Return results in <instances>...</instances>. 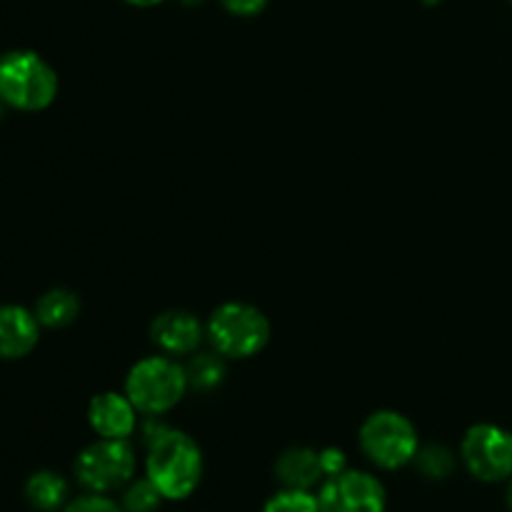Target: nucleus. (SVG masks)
I'll use <instances>...</instances> for the list:
<instances>
[{
    "label": "nucleus",
    "instance_id": "nucleus-1",
    "mask_svg": "<svg viewBox=\"0 0 512 512\" xmlns=\"http://www.w3.org/2000/svg\"><path fill=\"white\" fill-rule=\"evenodd\" d=\"M145 478L160 490L165 500H185L203 480V453L190 435L165 430L148 445Z\"/></svg>",
    "mask_w": 512,
    "mask_h": 512
},
{
    "label": "nucleus",
    "instance_id": "nucleus-2",
    "mask_svg": "<svg viewBox=\"0 0 512 512\" xmlns=\"http://www.w3.org/2000/svg\"><path fill=\"white\" fill-rule=\"evenodd\" d=\"M58 95V73L35 50L0 55V103L23 113L45 110Z\"/></svg>",
    "mask_w": 512,
    "mask_h": 512
},
{
    "label": "nucleus",
    "instance_id": "nucleus-3",
    "mask_svg": "<svg viewBox=\"0 0 512 512\" xmlns=\"http://www.w3.org/2000/svg\"><path fill=\"white\" fill-rule=\"evenodd\" d=\"M188 388L185 365H180L170 355L138 360L125 378V395L133 400L138 413L150 415V418H158V415L173 410L183 400Z\"/></svg>",
    "mask_w": 512,
    "mask_h": 512
},
{
    "label": "nucleus",
    "instance_id": "nucleus-4",
    "mask_svg": "<svg viewBox=\"0 0 512 512\" xmlns=\"http://www.w3.org/2000/svg\"><path fill=\"white\" fill-rule=\"evenodd\" d=\"M360 450L373 465L383 470L405 468L420 450L418 430L405 415L395 410H378L360 425Z\"/></svg>",
    "mask_w": 512,
    "mask_h": 512
},
{
    "label": "nucleus",
    "instance_id": "nucleus-5",
    "mask_svg": "<svg viewBox=\"0 0 512 512\" xmlns=\"http://www.w3.org/2000/svg\"><path fill=\"white\" fill-rule=\"evenodd\" d=\"M208 338L223 358H250L268 345L270 323L253 305L225 303L210 315Z\"/></svg>",
    "mask_w": 512,
    "mask_h": 512
},
{
    "label": "nucleus",
    "instance_id": "nucleus-6",
    "mask_svg": "<svg viewBox=\"0 0 512 512\" xmlns=\"http://www.w3.org/2000/svg\"><path fill=\"white\" fill-rule=\"evenodd\" d=\"M135 450L128 440L100 438L75 460V478L85 493H118L135 478Z\"/></svg>",
    "mask_w": 512,
    "mask_h": 512
},
{
    "label": "nucleus",
    "instance_id": "nucleus-7",
    "mask_svg": "<svg viewBox=\"0 0 512 512\" xmlns=\"http://www.w3.org/2000/svg\"><path fill=\"white\" fill-rule=\"evenodd\" d=\"M460 458L468 473L483 483L512 478V433L493 423H478L465 433Z\"/></svg>",
    "mask_w": 512,
    "mask_h": 512
},
{
    "label": "nucleus",
    "instance_id": "nucleus-8",
    "mask_svg": "<svg viewBox=\"0 0 512 512\" xmlns=\"http://www.w3.org/2000/svg\"><path fill=\"white\" fill-rule=\"evenodd\" d=\"M320 512H385L388 495L383 483L365 470H350L325 478L318 488Z\"/></svg>",
    "mask_w": 512,
    "mask_h": 512
},
{
    "label": "nucleus",
    "instance_id": "nucleus-9",
    "mask_svg": "<svg viewBox=\"0 0 512 512\" xmlns=\"http://www.w3.org/2000/svg\"><path fill=\"white\" fill-rule=\"evenodd\" d=\"M88 423L98 438L128 440L138 428V408L125 393H100L88 405Z\"/></svg>",
    "mask_w": 512,
    "mask_h": 512
},
{
    "label": "nucleus",
    "instance_id": "nucleus-10",
    "mask_svg": "<svg viewBox=\"0 0 512 512\" xmlns=\"http://www.w3.org/2000/svg\"><path fill=\"white\" fill-rule=\"evenodd\" d=\"M150 338L170 358L193 355L203 340V325L188 310H168L153 320Z\"/></svg>",
    "mask_w": 512,
    "mask_h": 512
},
{
    "label": "nucleus",
    "instance_id": "nucleus-11",
    "mask_svg": "<svg viewBox=\"0 0 512 512\" xmlns=\"http://www.w3.org/2000/svg\"><path fill=\"white\" fill-rule=\"evenodd\" d=\"M40 328L35 313L23 305H0V360H20L33 353Z\"/></svg>",
    "mask_w": 512,
    "mask_h": 512
},
{
    "label": "nucleus",
    "instance_id": "nucleus-12",
    "mask_svg": "<svg viewBox=\"0 0 512 512\" xmlns=\"http://www.w3.org/2000/svg\"><path fill=\"white\" fill-rule=\"evenodd\" d=\"M275 478L288 490H308V493H313L325 480L320 450L288 448L275 463Z\"/></svg>",
    "mask_w": 512,
    "mask_h": 512
},
{
    "label": "nucleus",
    "instance_id": "nucleus-13",
    "mask_svg": "<svg viewBox=\"0 0 512 512\" xmlns=\"http://www.w3.org/2000/svg\"><path fill=\"white\" fill-rule=\"evenodd\" d=\"M25 500L38 512H58L68 505V483L55 470H38L25 483Z\"/></svg>",
    "mask_w": 512,
    "mask_h": 512
},
{
    "label": "nucleus",
    "instance_id": "nucleus-14",
    "mask_svg": "<svg viewBox=\"0 0 512 512\" xmlns=\"http://www.w3.org/2000/svg\"><path fill=\"white\" fill-rule=\"evenodd\" d=\"M33 313L43 328H50V330L68 328V325L78 318L80 298L68 288H53L48 290V293L40 295Z\"/></svg>",
    "mask_w": 512,
    "mask_h": 512
},
{
    "label": "nucleus",
    "instance_id": "nucleus-15",
    "mask_svg": "<svg viewBox=\"0 0 512 512\" xmlns=\"http://www.w3.org/2000/svg\"><path fill=\"white\" fill-rule=\"evenodd\" d=\"M185 373H188V385L195 390H215L225 380V363L223 355L215 350V353H193L190 363L185 365Z\"/></svg>",
    "mask_w": 512,
    "mask_h": 512
},
{
    "label": "nucleus",
    "instance_id": "nucleus-16",
    "mask_svg": "<svg viewBox=\"0 0 512 512\" xmlns=\"http://www.w3.org/2000/svg\"><path fill=\"white\" fill-rule=\"evenodd\" d=\"M413 465L428 480H445L455 470V453L445 445H425V448L418 450Z\"/></svg>",
    "mask_w": 512,
    "mask_h": 512
},
{
    "label": "nucleus",
    "instance_id": "nucleus-17",
    "mask_svg": "<svg viewBox=\"0 0 512 512\" xmlns=\"http://www.w3.org/2000/svg\"><path fill=\"white\" fill-rule=\"evenodd\" d=\"M163 500L165 498L160 495V490L143 475V478H133L125 485L120 505H123L125 512H158Z\"/></svg>",
    "mask_w": 512,
    "mask_h": 512
},
{
    "label": "nucleus",
    "instance_id": "nucleus-18",
    "mask_svg": "<svg viewBox=\"0 0 512 512\" xmlns=\"http://www.w3.org/2000/svg\"><path fill=\"white\" fill-rule=\"evenodd\" d=\"M263 512H320L318 495L308 490L283 488L265 503Z\"/></svg>",
    "mask_w": 512,
    "mask_h": 512
},
{
    "label": "nucleus",
    "instance_id": "nucleus-19",
    "mask_svg": "<svg viewBox=\"0 0 512 512\" xmlns=\"http://www.w3.org/2000/svg\"><path fill=\"white\" fill-rule=\"evenodd\" d=\"M60 512H125L123 505L118 500H113L110 495L103 493H85L80 498L68 500Z\"/></svg>",
    "mask_w": 512,
    "mask_h": 512
},
{
    "label": "nucleus",
    "instance_id": "nucleus-20",
    "mask_svg": "<svg viewBox=\"0 0 512 512\" xmlns=\"http://www.w3.org/2000/svg\"><path fill=\"white\" fill-rule=\"evenodd\" d=\"M223 8L230 15H238V18H253V15L263 13L268 0H220Z\"/></svg>",
    "mask_w": 512,
    "mask_h": 512
},
{
    "label": "nucleus",
    "instance_id": "nucleus-21",
    "mask_svg": "<svg viewBox=\"0 0 512 512\" xmlns=\"http://www.w3.org/2000/svg\"><path fill=\"white\" fill-rule=\"evenodd\" d=\"M320 460H323V470H325V478H333V475L343 473L348 468L345 463V453L338 448H325L320 450Z\"/></svg>",
    "mask_w": 512,
    "mask_h": 512
},
{
    "label": "nucleus",
    "instance_id": "nucleus-22",
    "mask_svg": "<svg viewBox=\"0 0 512 512\" xmlns=\"http://www.w3.org/2000/svg\"><path fill=\"white\" fill-rule=\"evenodd\" d=\"M128 5H133V8H155V5L165 3V0H125Z\"/></svg>",
    "mask_w": 512,
    "mask_h": 512
},
{
    "label": "nucleus",
    "instance_id": "nucleus-23",
    "mask_svg": "<svg viewBox=\"0 0 512 512\" xmlns=\"http://www.w3.org/2000/svg\"><path fill=\"white\" fill-rule=\"evenodd\" d=\"M505 503H508V510L512 512V478H510V483H508V495H505Z\"/></svg>",
    "mask_w": 512,
    "mask_h": 512
},
{
    "label": "nucleus",
    "instance_id": "nucleus-24",
    "mask_svg": "<svg viewBox=\"0 0 512 512\" xmlns=\"http://www.w3.org/2000/svg\"><path fill=\"white\" fill-rule=\"evenodd\" d=\"M180 3H185V5H200V3H205V0H180Z\"/></svg>",
    "mask_w": 512,
    "mask_h": 512
},
{
    "label": "nucleus",
    "instance_id": "nucleus-25",
    "mask_svg": "<svg viewBox=\"0 0 512 512\" xmlns=\"http://www.w3.org/2000/svg\"><path fill=\"white\" fill-rule=\"evenodd\" d=\"M0 118H3V108H0Z\"/></svg>",
    "mask_w": 512,
    "mask_h": 512
},
{
    "label": "nucleus",
    "instance_id": "nucleus-26",
    "mask_svg": "<svg viewBox=\"0 0 512 512\" xmlns=\"http://www.w3.org/2000/svg\"><path fill=\"white\" fill-rule=\"evenodd\" d=\"M510 3H512V0H510Z\"/></svg>",
    "mask_w": 512,
    "mask_h": 512
}]
</instances>
